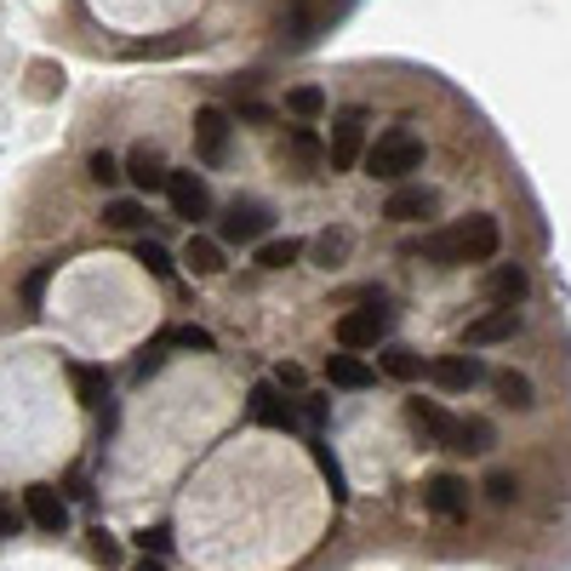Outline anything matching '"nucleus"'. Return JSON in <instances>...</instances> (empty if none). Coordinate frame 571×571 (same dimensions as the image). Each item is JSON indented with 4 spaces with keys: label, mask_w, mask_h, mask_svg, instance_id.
I'll return each mask as SVG.
<instances>
[{
    "label": "nucleus",
    "mask_w": 571,
    "mask_h": 571,
    "mask_svg": "<svg viewBox=\"0 0 571 571\" xmlns=\"http://www.w3.org/2000/svg\"><path fill=\"white\" fill-rule=\"evenodd\" d=\"M189 46V35H172V41H155V46H131L126 57H172V52H183Z\"/></svg>",
    "instance_id": "72a5a7b5"
},
{
    "label": "nucleus",
    "mask_w": 571,
    "mask_h": 571,
    "mask_svg": "<svg viewBox=\"0 0 571 571\" xmlns=\"http://www.w3.org/2000/svg\"><path fill=\"white\" fill-rule=\"evenodd\" d=\"M486 292H491V304L497 309H520L526 304V292H531V275L520 263H497L491 268V281H486Z\"/></svg>",
    "instance_id": "dca6fc26"
},
{
    "label": "nucleus",
    "mask_w": 571,
    "mask_h": 571,
    "mask_svg": "<svg viewBox=\"0 0 571 571\" xmlns=\"http://www.w3.org/2000/svg\"><path fill=\"white\" fill-rule=\"evenodd\" d=\"M304 252H309L320 268H343V263H349V252H355V234H349L343 223H338V229H320Z\"/></svg>",
    "instance_id": "f3484780"
},
{
    "label": "nucleus",
    "mask_w": 571,
    "mask_h": 571,
    "mask_svg": "<svg viewBox=\"0 0 571 571\" xmlns=\"http://www.w3.org/2000/svg\"><path fill=\"white\" fill-rule=\"evenodd\" d=\"M138 263L149 268L155 281H172V275H178V263H172V252H166L160 241H138Z\"/></svg>",
    "instance_id": "a878e982"
},
{
    "label": "nucleus",
    "mask_w": 571,
    "mask_h": 571,
    "mask_svg": "<svg viewBox=\"0 0 571 571\" xmlns=\"http://www.w3.org/2000/svg\"><path fill=\"white\" fill-rule=\"evenodd\" d=\"M491 383H497V394H503V406H515V412L531 406V378H526V372H497Z\"/></svg>",
    "instance_id": "b1692460"
},
{
    "label": "nucleus",
    "mask_w": 571,
    "mask_h": 571,
    "mask_svg": "<svg viewBox=\"0 0 571 571\" xmlns=\"http://www.w3.org/2000/svg\"><path fill=\"white\" fill-rule=\"evenodd\" d=\"M491 441H497V434H491V423H486V417H463V452L486 457V452H491Z\"/></svg>",
    "instance_id": "c756f323"
},
{
    "label": "nucleus",
    "mask_w": 571,
    "mask_h": 571,
    "mask_svg": "<svg viewBox=\"0 0 571 571\" xmlns=\"http://www.w3.org/2000/svg\"><path fill=\"white\" fill-rule=\"evenodd\" d=\"M86 178H92L97 189H115V183H120V160H115L109 149H92V160H86Z\"/></svg>",
    "instance_id": "cd10ccee"
},
{
    "label": "nucleus",
    "mask_w": 571,
    "mask_h": 571,
    "mask_svg": "<svg viewBox=\"0 0 571 571\" xmlns=\"http://www.w3.org/2000/svg\"><path fill=\"white\" fill-rule=\"evenodd\" d=\"M286 109L309 126V120L326 115V92H320V86H297V92H286Z\"/></svg>",
    "instance_id": "5701e85b"
},
{
    "label": "nucleus",
    "mask_w": 571,
    "mask_h": 571,
    "mask_svg": "<svg viewBox=\"0 0 571 571\" xmlns=\"http://www.w3.org/2000/svg\"><path fill=\"white\" fill-rule=\"evenodd\" d=\"M497 246H503V229H497V218H486V212L457 218V223H446V229H434V234H423V241H417V252H423L434 268L491 263Z\"/></svg>",
    "instance_id": "f257e3e1"
},
{
    "label": "nucleus",
    "mask_w": 571,
    "mask_h": 571,
    "mask_svg": "<svg viewBox=\"0 0 571 571\" xmlns=\"http://www.w3.org/2000/svg\"><path fill=\"white\" fill-rule=\"evenodd\" d=\"M120 178H131V189H138V194H166V160H160V149L155 144L126 149V172Z\"/></svg>",
    "instance_id": "f8f14e48"
},
{
    "label": "nucleus",
    "mask_w": 571,
    "mask_h": 571,
    "mask_svg": "<svg viewBox=\"0 0 571 571\" xmlns=\"http://www.w3.org/2000/svg\"><path fill=\"white\" fill-rule=\"evenodd\" d=\"M389 338V309L383 304H366V309H349L338 320V349L343 355H360V349H378Z\"/></svg>",
    "instance_id": "423d86ee"
},
{
    "label": "nucleus",
    "mask_w": 571,
    "mask_h": 571,
    "mask_svg": "<svg viewBox=\"0 0 571 571\" xmlns=\"http://www.w3.org/2000/svg\"><path fill=\"white\" fill-rule=\"evenodd\" d=\"M515 331H520V309H491V315H480V320L463 326V349L503 343V338H515Z\"/></svg>",
    "instance_id": "2eb2a0df"
},
{
    "label": "nucleus",
    "mask_w": 571,
    "mask_h": 571,
    "mask_svg": "<svg viewBox=\"0 0 571 571\" xmlns=\"http://www.w3.org/2000/svg\"><path fill=\"white\" fill-rule=\"evenodd\" d=\"M92 549H97V560H115V554H120L109 531H92Z\"/></svg>",
    "instance_id": "e433bc0d"
},
{
    "label": "nucleus",
    "mask_w": 571,
    "mask_h": 571,
    "mask_svg": "<svg viewBox=\"0 0 571 571\" xmlns=\"http://www.w3.org/2000/svg\"><path fill=\"white\" fill-rule=\"evenodd\" d=\"M138 549H144V554H155V560H160V554H172V526H149V531H138Z\"/></svg>",
    "instance_id": "2f4dec72"
},
{
    "label": "nucleus",
    "mask_w": 571,
    "mask_h": 571,
    "mask_svg": "<svg viewBox=\"0 0 571 571\" xmlns=\"http://www.w3.org/2000/svg\"><path fill=\"white\" fill-rule=\"evenodd\" d=\"M423 503H429V515H441V520H468V480L434 475V480L423 486Z\"/></svg>",
    "instance_id": "ddd939ff"
},
{
    "label": "nucleus",
    "mask_w": 571,
    "mask_h": 571,
    "mask_svg": "<svg viewBox=\"0 0 571 571\" xmlns=\"http://www.w3.org/2000/svg\"><path fill=\"white\" fill-rule=\"evenodd\" d=\"M229 120H234V115L218 109V104H200V109H194V155L207 160V166H218V160L229 155V131H234Z\"/></svg>",
    "instance_id": "0eeeda50"
},
{
    "label": "nucleus",
    "mask_w": 571,
    "mask_h": 571,
    "mask_svg": "<svg viewBox=\"0 0 571 571\" xmlns=\"http://www.w3.org/2000/svg\"><path fill=\"white\" fill-rule=\"evenodd\" d=\"M104 223L120 229V234H131V229L149 223V212H144V200H109V207H104Z\"/></svg>",
    "instance_id": "412c9836"
},
{
    "label": "nucleus",
    "mask_w": 571,
    "mask_h": 571,
    "mask_svg": "<svg viewBox=\"0 0 571 571\" xmlns=\"http://www.w3.org/2000/svg\"><path fill=\"white\" fill-rule=\"evenodd\" d=\"M326 378H331V389H372L378 383V372L360 355H326Z\"/></svg>",
    "instance_id": "a211bd4d"
},
{
    "label": "nucleus",
    "mask_w": 571,
    "mask_h": 571,
    "mask_svg": "<svg viewBox=\"0 0 571 571\" xmlns=\"http://www.w3.org/2000/svg\"><path fill=\"white\" fill-rule=\"evenodd\" d=\"M378 366H383L389 378H400V383H412V378L423 372V360H417L412 349H400V343H394V349H383V360H378Z\"/></svg>",
    "instance_id": "bb28decb"
},
{
    "label": "nucleus",
    "mask_w": 571,
    "mask_h": 571,
    "mask_svg": "<svg viewBox=\"0 0 571 571\" xmlns=\"http://www.w3.org/2000/svg\"><path fill=\"white\" fill-rule=\"evenodd\" d=\"M70 383H75V394H81V406H104V394H109V372H104V366L75 360V366H70Z\"/></svg>",
    "instance_id": "6ab92c4d"
},
{
    "label": "nucleus",
    "mask_w": 571,
    "mask_h": 571,
    "mask_svg": "<svg viewBox=\"0 0 571 571\" xmlns=\"http://www.w3.org/2000/svg\"><path fill=\"white\" fill-rule=\"evenodd\" d=\"M268 223H275V212H268L263 200H234L218 223V246H257L268 234Z\"/></svg>",
    "instance_id": "39448f33"
},
{
    "label": "nucleus",
    "mask_w": 571,
    "mask_h": 571,
    "mask_svg": "<svg viewBox=\"0 0 571 571\" xmlns=\"http://www.w3.org/2000/svg\"><path fill=\"white\" fill-rule=\"evenodd\" d=\"M23 515H29V526H41L46 537L70 531V503L57 497V486H29L23 491Z\"/></svg>",
    "instance_id": "9d476101"
},
{
    "label": "nucleus",
    "mask_w": 571,
    "mask_h": 571,
    "mask_svg": "<svg viewBox=\"0 0 571 571\" xmlns=\"http://www.w3.org/2000/svg\"><path fill=\"white\" fill-rule=\"evenodd\" d=\"M160 338H166V349H212V331L207 326H166Z\"/></svg>",
    "instance_id": "c85d7f7f"
},
{
    "label": "nucleus",
    "mask_w": 571,
    "mask_h": 571,
    "mask_svg": "<svg viewBox=\"0 0 571 571\" xmlns=\"http://www.w3.org/2000/svg\"><path fill=\"white\" fill-rule=\"evenodd\" d=\"M434 212H441V194H434L429 183H400V189L389 194V207H383L389 223H423V218H434Z\"/></svg>",
    "instance_id": "9b49d317"
},
{
    "label": "nucleus",
    "mask_w": 571,
    "mask_h": 571,
    "mask_svg": "<svg viewBox=\"0 0 571 571\" xmlns=\"http://www.w3.org/2000/svg\"><path fill=\"white\" fill-rule=\"evenodd\" d=\"M304 383H309V378H304V366H292V360H286L281 372H275V389H292V394H297Z\"/></svg>",
    "instance_id": "f704fd0d"
},
{
    "label": "nucleus",
    "mask_w": 571,
    "mask_h": 571,
    "mask_svg": "<svg viewBox=\"0 0 571 571\" xmlns=\"http://www.w3.org/2000/svg\"><path fill=\"white\" fill-rule=\"evenodd\" d=\"M429 378L441 383V389H452V394H468V389L486 378V366H480L475 355H441V360L429 366Z\"/></svg>",
    "instance_id": "4468645a"
},
{
    "label": "nucleus",
    "mask_w": 571,
    "mask_h": 571,
    "mask_svg": "<svg viewBox=\"0 0 571 571\" xmlns=\"http://www.w3.org/2000/svg\"><path fill=\"white\" fill-rule=\"evenodd\" d=\"M315 463H320V475L331 480V497L343 503V497H349V480H343V468H338V457H331V452H326L320 441H315Z\"/></svg>",
    "instance_id": "7c9ffc66"
},
{
    "label": "nucleus",
    "mask_w": 571,
    "mask_h": 571,
    "mask_svg": "<svg viewBox=\"0 0 571 571\" xmlns=\"http://www.w3.org/2000/svg\"><path fill=\"white\" fill-rule=\"evenodd\" d=\"M246 412H252V423H263V429H281V434L297 429V406L286 400V389H275V383H252Z\"/></svg>",
    "instance_id": "1a4fd4ad"
},
{
    "label": "nucleus",
    "mask_w": 571,
    "mask_h": 571,
    "mask_svg": "<svg viewBox=\"0 0 571 571\" xmlns=\"http://www.w3.org/2000/svg\"><path fill=\"white\" fill-rule=\"evenodd\" d=\"M366 160V178H378V183H406L412 172H423V138L406 126H394L383 131V138L360 155Z\"/></svg>",
    "instance_id": "f03ea898"
},
{
    "label": "nucleus",
    "mask_w": 571,
    "mask_h": 571,
    "mask_svg": "<svg viewBox=\"0 0 571 571\" xmlns=\"http://www.w3.org/2000/svg\"><path fill=\"white\" fill-rule=\"evenodd\" d=\"M486 491H491V503H515L520 497L515 475H503V468H491V475H486Z\"/></svg>",
    "instance_id": "473e14b6"
},
{
    "label": "nucleus",
    "mask_w": 571,
    "mask_h": 571,
    "mask_svg": "<svg viewBox=\"0 0 571 571\" xmlns=\"http://www.w3.org/2000/svg\"><path fill=\"white\" fill-rule=\"evenodd\" d=\"M18 526H23V515L12 509V503H7V497H0V537H12Z\"/></svg>",
    "instance_id": "c9c22d12"
},
{
    "label": "nucleus",
    "mask_w": 571,
    "mask_h": 571,
    "mask_svg": "<svg viewBox=\"0 0 571 571\" xmlns=\"http://www.w3.org/2000/svg\"><path fill=\"white\" fill-rule=\"evenodd\" d=\"M406 423L423 434L429 446H441V452H463V417H452L446 406H434V400H406Z\"/></svg>",
    "instance_id": "20e7f679"
},
{
    "label": "nucleus",
    "mask_w": 571,
    "mask_h": 571,
    "mask_svg": "<svg viewBox=\"0 0 571 571\" xmlns=\"http://www.w3.org/2000/svg\"><path fill=\"white\" fill-rule=\"evenodd\" d=\"M52 268H57V263H41L35 275L23 281V315H29V320H41V309H46V281H52Z\"/></svg>",
    "instance_id": "393cba45"
},
{
    "label": "nucleus",
    "mask_w": 571,
    "mask_h": 571,
    "mask_svg": "<svg viewBox=\"0 0 571 571\" xmlns=\"http://www.w3.org/2000/svg\"><path fill=\"white\" fill-rule=\"evenodd\" d=\"M131 571H166L160 560H138V565H131Z\"/></svg>",
    "instance_id": "4c0bfd02"
},
{
    "label": "nucleus",
    "mask_w": 571,
    "mask_h": 571,
    "mask_svg": "<svg viewBox=\"0 0 571 571\" xmlns=\"http://www.w3.org/2000/svg\"><path fill=\"white\" fill-rule=\"evenodd\" d=\"M166 200H172V212L200 223V218H212V189L200 172H166Z\"/></svg>",
    "instance_id": "6e6552de"
},
{
    "label": "nucleus",
    "mask_w": 571,
    "mask_h": 571,
    "mask_svg": "<svg viewBox=\"0 0 571 571\" xmlns=\"http://www.w3.org/2000/svg\"><path fill=\"white\" fill-rule=\"evenodd\" d=\"M366 120H372V115H366L360 104L331 115V138H326L331 172H355V166H360V155H366Z\"/></svg>",
    "instance_id": "7ed1b4c3"
},
{
    "label": "nucleus",
    "mask_w": 571,
    "mask_h": 571,
    "mask_svg": "<svg viewBox=\"0 0 571 571\" xmlns=\"http://www.w3.org/2000/svg\"><path fill=\"white\" fill-rule=\"evenodd\" d=\"M297 257H304V241H292V234L286 241H257V263L263 268H292Z\"/></svg>",
    "instance_id": "4be33fe9"
},
{
    "label": "nucleus",
    "mask_w": 571,
    "mask_h": 571,
    "mask_svg": "<svg viewBox=\"0 0 571 571\" xmlns=\"http://www.w3.org/2000/svg\"><path fill=\"white\" fill-rule=\"evenodd\" d=\"M183 263L194 268L200 281H212V275H223V246H218V241H207V234H194V241L183 246Z\"/></svg>",
    "instance_id": "aec40b11"
}]
</instances>
